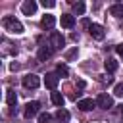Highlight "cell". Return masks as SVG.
Listing matches in <instances>:
<instances>
[{"instance_id":"cell-1","label":"cell","mask_w":123,"mask_h":123,"mask_svg":"<svg viewBox=\"0 0 123 123\" xmlns=\"http://www.w3.org/2000/svg\"><path fill=\"white\" fill-rule=\"evenodd\" d=\"M2 25H4L6 31H10V33H13V35H21V33H23V25H21V21L15 19L13 15H6L4 21H2Z\"/></svg>"},{"instance_id":"cell-2","label":"cell","mask_w":123,"mask_h":123,"mask_svg":"<svg viewBox=\"0 0 123 123\" xmlns=\"http://www.w3.org/2000/svg\"><path fill=\"white\" fill-rule=\"evenodd\" d=\"M96 106L102 108V110H110V108H113V98L106 92H100L98 98H96Z\"/></svg>"},{"instance_id":"cell-3","label":"cell","mask_w":123,"mask_h":123,"mask_svg":"<svg viewBox=\"0 0 123 123\" xmlns=\"http://www.w3.org/2000/svg\"><path fill=\"white\" fill-rule=\"evenodd\" d=\"M38 110H40V104L38 102H27L25 104V110H23L25 119H33L35 115H38Z\"/></svg>"},{"instance_id":"cell-4","label":"cell","mask_w":123,"mask_h":123,"mask_svg":"<svg viewBox=\"0 0 123 123\" xmlns=\"http://www.w3.org/2000/svg\"><path fill=\"white\" fill-rule=\"evenodd\" d=\"M38 85H40L38 75L29 73V75H25V77H23V86H25V88H38Z\"/></svg>"},{"instance_id":"cell-5","label":"cell","mask_w":123,"mask_h":123,"mask_svg":"<svg viewBox=\"0 0 123 123\" xmlns=\"http://www.w3.org/2000/svg\"><path fill=\"white\" fill-rule=\"evenodd\" d=\"M88 33H90V37H92V38H96V40H102V38L106 37V33H104V27H102V25H98V23H90V27H88Z\"/></svg>"},{"instance_id":"cell-6","label":"cell","mask_w":123,"mask_h":123,"mask_svg":"<svg viewBox=\"0 0 123 123\" xmlns=\"http://www.w3.org/2000/svg\"><path fill=\"white\" fill-rule=\"evenodd\" d=\"M58 83H60V75H58V73H46V77H44V86H46V88L56 90Z\"/></svg>"},{"instance_id":"cell-7","label":"cell","mask_w":123,"mask_h":123,"mask_svg":"<svg viewBox=\"0 0 123 123\" xmlns=\"http://www.w3.org/2000/svg\"><path fill=\"white\" fill-rule=\"evenodd\" d=\"M63 46V37L58 33V31H54L52 35H50V48L52 50H60Z\"/></svg>"},{"instance_id":"cell-8","label":"cell","mask_w":123,"mask_h":123,"mask_svg":"<svg viewBox=\"0 0 123 123\" xmlns=\"http://www.w3.org/2000/svg\"><path fill=\"white\" fill-rule=\"evenodd\" d=\"M77 108L83 110V111H90V110L96 108V100H92V98H83V100L77 102Z\"/></svg>"},{"instance_id":"cell-9","label":"cell","mask_w":123,"mask_h":123,"mask_svg":"<svg viewBox=\"0 0 123 123\" xmlns=\"http://www.w3.org/2000/svg\"><path fill=\"white\" fill-rule=\"evenodd\" d=\"M21 12H23L25 15H33V13L37 12V2H35V0H25V2L21 4Z\"/></svg>"},{"instance_id":"cell-10","label":"cell","mask_w":123,"mask_h":123,"mask_svg":"<svg viewBox=\"0 0 123 123\" xmlns=\"http://www.w3.org/2000/svg\"><path fill=\"white\" fill-rule=\"evenodd\" d=\"M52 54H54V50L50 48V44H42V46L38 48V60H40V62L52 58Z\"/></svg>"},{"instance_id":"cell-11","label":"cell","mask_w":123,"mask_h":123,"mask_svg":"<svg viewBox=\"0 0 123 123\" xmlns=\"http://www.w3.org/2000/svg\"><path fill=\"white\" fill-rule=\"evenodd\" d=\"M60 21H62V27H65V29H71V27L75 25V15H73V13H63Z\"/></svg>"},{"instance_id":"cell-12","label":"cell","mask_w":123,"mask_h":123,"mask_svg":"<svg viewBox=\"0 0 123 123\" xmlns=\"http://www.w3.org/2000/svg\"><path fill=\"white\" fill-rule=\"evenodd\" d=\"M40 25H42L44 29H52V27L56 25V17H54V15H50V13H46V15H42Z\"/></svg>"},{"instance_id":"cell-13","label":"cell","mask_w":123,"mask_h":123,"mask_svg":"<svg viewBox=\"0 0 123 123\" xmlns=\"http://www.w3.org/2000/svg\"><path fill=\"white\" fill-rule=\"evenodd\" d=\"M50 98H52V104H54V106H58V108H63V104H65V98H63V94H62V92H56V90H54Z\"/></svg>"},{"instance_id":"cell-14","label":"cell","mask_w":123,"mask_h":123,"mask_svg":"<svg viewBox=\"0 0 123 123\" xmlns=\"http://www.w3.org/2000/svg\"><path fill=\"white\" fill-rule=\"evenodd\" d=\"M6 102H8V106H15L17 104V94H15L13 88H8L6 90Z\"/></svg>"},{"instance_id":"cell-15","label":"cell","mask_w":123,"mask_h":123,"mask_svg":"<svg viewBox=\"0 0 123 123\" xmlns=\"http://www.w3.org/2000/svg\"><path fill=\"white\" fill-rule=\"evenodd\" d=\"M104 67H106V71H108V73H113V71L117 69V62H115L113 58H108V60L104 62Z\"/></svg>"},{"instance_id":"cell-16","label":"cell","mask_w":123,"mask_h":123,"mask_svg":"<svg viewBox=\"0 0 123 123\" xmlns=\"http://www.w3.org/2000/svg\"><path fill=\"white\" fill-rule=\"evenodd\" d=\"M110 13L113 17H123V4H113L110 8Z\"/></svg>"},{"instance_id":"cell-17","label":"cell","mask_w":123,"mask_h":123,"mask_svg":"<svg viewBox=\"0 0 123 123\" xmlns=\"http://www.w3.org/2000/svg\"><path fill=\"white\" fill-rule=\"evenodd\" d=\"M56 117H58L60 121H69V119H71L69 111H67V110H63V108H60V110L56 111Z\"/></svg>"},{"instance_id":"cell-18","label":"cell","mask_w":123,"mask_h":123,"mask_svg":"<svg viewBox=\"0 0 123 123\" xmlns=\"http://www.w3.org/2000/svg\"><path fill=\"white\" fill-rule=\"evenodd\" d=\"M85 13V4L83 2H75L73 4V15H83Z\"/></svg>"},{"instance_id":"cell-19","label":"cell","mask_w":123,"mask_h":123,"mask_svg":"<svg viewBox=\"0 0 123 123\" xmlns=\"http://www.w3.org/2000/svg\"><path fill=\"white\" fill-rule=\"evenodd\" d=\"M56 73H58L60 77H67V75H69V69H67V65H63V63H60V65L56 67Z\"/></svg>"},{"instance_id":"cell-20","label":"cell","mask_w":123,"mask_h":123,"mask_svg":"<svg viewBox=\"0 0 123 123\" xmlns=\"http://www.w3.org/2000/svg\"><path fill=\"white\" fill-rule=\"evenodd\" d=\"M52 121V115L50 113H40L38 115V123H50Z\"/></svg>"},{"instance_id":"cell-21","label":"cell","mask_w":123,"mask_h":123,"mask_svg":"<svg viewBox=\"0 0 123 123\" xmlns=\"http://www.w3.org/2000/svg\"><path fill=\"white\" fill-rule=\"evenodd\" d=\"M113 94H115V96H123V83L115 85V88H113Z\"/></svg>"},{"instance_id":"cell-22","label":"cell","mask_w":123,"mask_h":123,"mask_svg":"<svg viewBox=\"0 0 123 123\" xmlns=\"http://www.w3.org/2000/svg\"><path fill=\"white\" fill-rule=\"evenodd\" d=\"M40 4H42L44 8H54V6H56V2H54V0H42Z\"/></svg>"},{"instance_id":"cell-23","label":"cell","mask_w":123,"mask_h":123,"mask_svg":"<svg viewBox=\"0 0 123 123\" xmlns=\"http://www.w3.org/2000/svg\"><path fill=\"white\" fill-rule=\"evenodd\" d=\"M100 81H102V83H108V85H110V83L113 81V77H110V75H102V79H100Z\"/></svg>"},{"instance_id":"cell-24","label":"cell","mask_w":123,"mask_h":123,"mask_svg":"<svg viewBox=\"0 0 123 123\" xmlns=\"http://www.w3.org/2000/svg\"><path fill=\"white\" fill-rule=\"evenodd\" d=\"M75 56H77V48H73V50L67 54V60H71V58H75Z\"/></svg>"},{"instance_id":"cell-25","label":"cell","mask_w":123,"mask_h":123,"mask_svg":"<svg viewBox=\"0 0 123 123\" xmlns=\"http://www.w3.org/2000/svg\"><path fill=\"white\" fill-rule=\"evenodd\" d=\"M115 50H117V54H119V56H123V44H117V46H115Z\"/></svg>"},{"instance_id":"cell-26","label":"cell","mask_w":123,"mask_h":123,"mask_svg":"<svg viewBox=\"0 0 123 123\" xmlns=\"http://www.w3.org/2000/svg\"><path fill=\"white\" fill-rule=\"evenodd\" d=\"M119 108H121V115H123V106H119Z\"/></svg>"}]
</instances>
